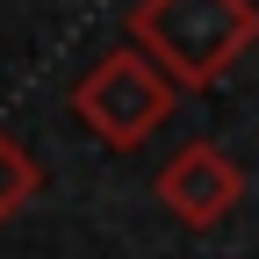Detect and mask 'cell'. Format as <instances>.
Returning <instances> with one entry per match:
<instances>
[{"instance_id":"cell-1","label":"cell","mask_w":259,"mask_h":259,"mask_svg":"<svg viewBox=\"0 0 259 259\" xmlns=\"http://www.w3.org/2000/svg\"><path fill=\"white\" fill-rule=\"evenodd\" d=\"M130 44L173 87L202 94L259 44V8L252 0H137L130 8Z\"/></svg>"},{"instance_id":"cell-2","label":"cell","mask_w":259,"mask_h":259,"mask_svg":"<svg viewBox=\"0 0 259 259\" xmlns=\"http://www.w3.org/2000/svg\"><path fill=\"white\" fill-rule=\"evenodd\" d=\"M173 94H180V87L158 72L137 44H122V51H108V58L72 87V108H79V122H87L108 151H137L151 130L173 115Z\"/></svg>"},{"instance_id":"cell-3","label":"cell","mask_w":259,"mask_h":259,"mask_svg":"<svg viewBox=\"0 0 259 259\" xmlns=\"http://www.w3.org/2000/svg\"><path fill=\"white\" fill-rule=\"evenodd\" d=\"M238 194H245V173H238V158L223 144H180L166 158V173H158V202H166L187 231H216V223L238 209Z\"/></svg>"},{"instance_id":"cell-4","label":"cell","mask_w":259,"mask_h":259,"mask_svg":"<svg viewBox=\"0 0 259 259\" xmlns=\"http://www.w3.org/2000/svg\"><path fill=\"white\" fill-rule=\"evenodd\" d=\"M44 187V173H36V158H29L15 137H8V130H0V223H8L22 202H29V194H36Z\"/></svg>"}]
</instances>
